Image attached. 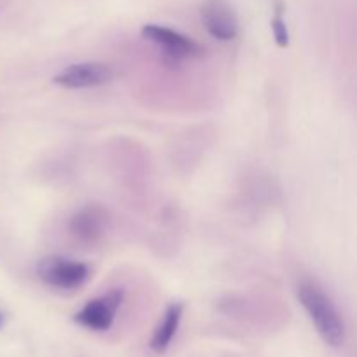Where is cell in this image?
<instances>
[{"mask_svg":"<svg viewBox=\"0 0 357 357\" xmlns=\"http://www.w3.org/2000/svg\"><path fill=\"white\" fill-rule=\"evenodd\" d=\"M296 296L309 314L321 338L331 347H340L345 340V324L333 300L312 281L300 282Z\"/></svg>","mask_w":357,"mask_h":357,"instance_id":"cell-1","label":"cell"},{"mask_svg":"<svg viewBox=\"0 0 357 357\" xmlns=\"http://www.w3.org/2000/svg\"><path fill=\"white\" fill-rule=\"evenodd\" d=\"M37 275L49 288L72 291L89 281L91 268L82 261L65 257H47L37 264Z\"/></svg>","mask_w":357,"mask_h":357,"instance_id":"cell-2","label":"cell"},{"mask_svg":"<svg viewBox=\"0 0 357 357\" xmlns=\"http://www.w3.org/2000/svg\"><path fill=\"white\" fill-rule=\"evenodd\" d=\"M124 300V293L121 289H114V291L107 293V295L94 298L87 302L79 312L73 316L79 326L86 328L91 331H107L110 330L114 324L115 316H117L119 309Z\"/></svg>","mask_w":357,"mask_h":357,"instance_id":"cell-3","label":"cell"},{"mask_svg":"<svg viewBox=\"0 0 357 357\" xmlns=\"http://www.w3.org/2000/svg\"><path fill=\"white\" fill-rule=\"evenodd\" d=\"M143 37L155 42L167 59L171 61H183V59L197 58L202 54V47L195 40L183 33H178L176 30H171L160 24H145L142 30Z\"/></svg>","mask_w":357,"mask_h":357,"instance_id":"cell-4","label":"cell"},{"mask_svg":"<svg viewBox=\"0 0 357 357\" xmlns=\"http://www.w3.org/2000/svg\"><path fill=\"white\" fill-rule=\"evenodd\" d=\"M114 72L105 63H75L52 77V82L66 89H87L110 82Z\"/></svg>","mask_w":357,"mask_h":357,"instance_id":"cell-5","label":"cell"},{"mask_svg":"<svg viewBox=\"0 0 357 357\" xmlns=\"http://www.w3.org/2000/svg\"><path fill=\"white\" fill-rule=\"evenodd\" d=\"M201 20L206 31L216 40H232L239 30L236 13L227 0H206L201 7Z\"/></svg>","mask_w":357,"mask_h":357,"instance_id":"cell-6","label":"cell"},{"mask_svg":"<svg viewBox=\"0 0 357 357\" xmlns=\"http://www.w3.org/2000/svg\"><path fill=\"white\" fill-rule=\"evenodd\" d=\"M108 227V213L103 206L89 204L75 213L68 222V230L79 243L96 244Z\"/></svg>","mask_w":357,"mask_h":357,"instance_id":"cell-7","label":"cell"},{"mask_svg":"<svg viewBox=\"0 0 357 357\" xmlns=\"http://www.w3.org/2000/svg\"><path fill=\"white\" fill-rule=\"evenodd\" d=\"M181 316H183V303H171L167 307L159 326L155 328L152 338H150V349L155 354H162L169 349L171 342L176 337V331L180 328Z\"/></svg>","mask_w":357,"mask_h":357,"instance_id":"cell-8","label":"cell"},{"mask_svg":"<svg viewBox=\"0 0 357 357\" xmlns=\"http://www.w3.org/2000/svg\"><path fill=\"white\" fill-rule=\"evenodd\" d=\"M272 33H274V40L279 47H286L289 44V31L284 21V3H275V14L272 17Z\"/></svg>","mask_w":357,"mask_h":357,"instance_id":"cell-9","label":"cell"},{"mask_svg":"<svg viewBox=\"0 0 357 357\" xmlns=\"http://www.w3.org/2000/svg\"><path fill=\"white\" fill-rule=\"evenodd\" d=\"M3 321H6V319H3V314H2V312H0V328H2V326H3Z\"/></svg>","mask_w":357,"mask_h":357,"instance_id":"cell-10","label":"cell"}]
</instances>
